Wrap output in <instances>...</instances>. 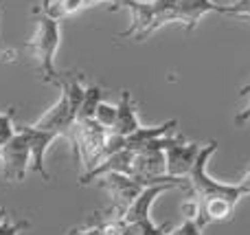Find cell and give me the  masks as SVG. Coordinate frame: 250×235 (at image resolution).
Segmentation results:
<instances>
[{
  "mask_svg": "<svg viewBox=\"0 0 250 235\" xmlns=\"http://www.w3.org/2000/svg\"><path fill=\"white\" fill-rule=\"evenodd\" d=\"M60 44H62L60 20L46 11H40L38 18H35V31H33V38L29 40V48L35 55L42 79L48 84H60L62 79V73L55 66V55Z\"/></svg>",
  "mask_w": 250,
  "mask_h": 235,
  "instance_id": "obj_1",
  "label": "cell"
},
{
  "mask_svg": "<svg viewBox=\"0 0 250 235\" xmlns=\"http://www.w3.org/2000/svg\"><path fill=\"white\" fill-rule=\"evenodd\" d=\"M173 4H176V0H151V2L125 0L123 7H127L129 13H132V24L123 33H119V38L143 42L154 31H158L160 26L173 22Z\"/></svg>",
  "mask_w": 250,
  "mask_h": 235,
  "instance_id": "obj_2",
  "label": "cell"
},
{
  "mask_svg": "<svg viewBox=\"0 0 250 235\" xmlns=\"http://www.w3.org/2000/svg\"><path fill=\"white\" fill-rule=\"evenodd\" d=\"M0 161H2V174L9 183L24 180L26 171L31 170V148L29 139L22 132V128H16V134L2 145Z\"/></svg>",
  "mask_w": 250,
  "mask_h": 235,
  "instance_id": "obj_3",
  "label": "cell"
},
{
  "mask_svg": "<svg viewBox=\"0 0 250 235\" xmlns=\"http://www.w3.org/2000/svg\"><path fill=\"white\" fill-rule=\"evenodd\" d=\"M99 185L112 196L114 207L110 211L117 214L119 218H123L125 209H127V207L138 198V193L147 187L143 180L134 178V176H129V174H121V171H112V174L101 176Z\"/></svg>",
  "mask_w": 250,
  "mask_h": 235,
  "instance_id": "obj_4",
  "label": "cell"
},
{
  "mask_svg": "<svg viewBox=\"0 0 250 235\" xmlns=\"http://www.w3.org/2000/svg\"><path fill=\"white\" fill-rule=\"evenodd\" d=\"M207 13H229L237 16L235 4H215L213 0H176L173 22H182L187 31H193Z\"/></svg>",
  "mask_w": 250,
  "mask_h": 235,
  "instance_id": "obj_5",
  "label": "cell"
},
{
  "mask_svg": "<svg viewBox=\"0 0 250 235\" xmlns=\"http://www.w3.org/2000/svg\"><path fill=\"white\" fill-rule=\"evenodd\" d=\"M202 148H204L202 143H187V141L167 148L165 150L167 174L176 176V178H189V174H191V170H193Z\"/></svg>",
  "mask_w": 250,
  "mask_h": 235,
  "instance_id": "obj_6",
  "label": "cell"
},
{
  "mask_svg": "<svg viewBox=\"0 0 250 235\" xmlns=\"http://www.w3.org/2000/svg\"><path fill=\"white\" fill-rule=\"evenodd\" d=\"M22 132L26 134L29 139V148H31V170L35 174L42 176V180H51V174H48L46 165H44V156H46V150L53 141L57 139L55 132H48V130H42L38 126H24Z\"/></svg>",
  "mask_w": 250,
  "mask_h": 235,
  "instance_id": "obj_7",
  "label": "cell"
},
{
  "mask_svg": "<svg viewBox=\"0 0 250 235\" xmlns=\"http://www.w3.org/2000/svg\"><path fill=\"white\" fill-rule=\"evenodd\" d=\"M169 189H178V185L173 183H160V185H147L145 189H143L141 193H138V198L132 202V205L125 209L123 214V222H134V220H143V218H151V205H154V200L160 196V193L169 192Z\"/></svg>",
  "mask_w": 250,
  "mask_h": 235,
  "instance_id": "obj_8",
  "label": "cell"
},
{
  "mask_svg": "<svg viewBox=\"0 0 250 235\" xmlns=\"http://www.w3.org/2000/svg\"><path fill=\"white\" fill-rule=\"evenodd\" d=\"M138 128H141V121L136 117L132 95H129V90H121V99L117 104V121H114V128L110 132H117L121 136H129Z\"/></svg>",
  "mask_w": 250,
  "mask_h": 235,
  "instance_id": "obj_9",
  "label": "cell"
},
{
  "mask_svg": "<svg viewBox=\"0 0 250 235\" xmlns=\"http://www.w3.org/2000/svg\"><path fill=\"white\" fill-rule=\"evenodd\" d=\"M176 126H178V119L165 121V123H160V126H154V128L141 126L136 132H132L129 136H125V148H127L129 152H141V150H145L151 141L165 136L169 130H171V128H176Z\"/></svg>",
  "mask_w": 250,
  "mask_h": 235,
  "instance_id": "obj_10",
  "label": "cell"
},
{
  "mask_svg": "<svg viewBox=\"0 0 250 235\" xmlns=\"http://www.w3.org/2000/svg\"><path fill=\"white\" fill-rule=\"evenodd\" d=\"M95 4H101V0H51L46 13H51L57 20H62V18H68L73 13L82 11V9L95 7Z\"/></svg>",
  "mask_w": 250,
  "mask_h": 235,
  "instance_id": "obj_11",
  "label": "cell"
},
{
  "mask_svg": "<svg viewBox=\"0 0 250 235\" xmlns=\"http://www.w3.org/2000/svg\"><path fill=\"white\" fill-rule=\"evenodd\" d=\"M169 224H154L151 218L123 222L121 220V235H167Z\"/></svg>",
  "mask_w": 250,
  "mask_h": 235,
  "instance_id": "obj_12",
  "label": "cell"
},
{
  "mask_svg": "<svg viewBox=\"0 0 250 235\" xmlns=\"http://www.w3.org/2000/svg\"><path fill=\"white\" fill-rule=\"evenodd\" d=\"M101 101H104V86H99V84L88 86L86 92H83V101H82V108H79L77 121H88V119H95L97 108H99Z\"/></svg>",
  "mask_w": 250,
  "mask_h": 235,
  "instance_id": "obj_13",
  "label": "cell"
},
{
  "mask_svg": "<svg viewBox=\"0 0 250 235\" xmlns=\"http://www.w3.org/2000/svg\"><path fill=\"white\" fill-rule=\"evenodd\" d=\"M95 121L99 123V126H104L105 130H112V128H114V121H117V106L101 101L99 108H97Z\"/></svg>",
  "mask_w": 250,
  "mask_h": 235,
  "instance_id": "obj_14",
  "label": "cell"
},
{
  "mask_svg": "<svg viewBox=\"0 0 250 235\" xmlns=\"http://www.w3.org/2000/svg\"><path fill=\"white\" fill-rule=\"evenodd\" d=\"M13 117H16V108H9L7 112H0V148L16 134Z\"/></svg>",
  "mask_w": 250,
  "mask_h": 235,
  "instance_id": "obj_15",
  "label": "cell"
},
{
  "mask_svg": "<svg viewBox=\"0 0 250 235\" xmlns=\"http://www.w3.org/2000/svg\"><path fill=\"white\" fill-rule=\"evenodd\" d=\"M200 231H202V229L198 227V222H195V220H191V218H187L185 222L180 224V227L169 229L167 235H198Z\"/></svg>",
  "mask_w": 250,
  "mask_h": 235,
  "instance_id": "obj_16",
  "label": "cell"
},
{
  "mask_svg": "<svg viewBox=\"0 0 250 235\" xmlns=\"http://www.w3.org/2000/svg\"><path fill=\"white\" fill-rule=\"evenodd\" d=\"M29 227V222H11V220H2L0 222V235H18L22 229Z\"/></svg>",
  "mask_w": 250,
  "mask_h": 235,
  "instance_id": "obj_17",
  "label": "cell"
},
{
  "mask_svg": "<svg viewBox=\"0 0 250 235\" xmlns=\"http://www.w3.org/2000/svg\"><path fill=\"white\" fill-rule=\"evenodd\" d=\"M248 121H250V104H248L246 110H242V112L235 117V123H237V126H244V123H248Z\"/></svg>",
  "mask_w": 250,
  "mask_h": 235,
  "instance_id": "obj_18",
  "label": "cell"
},
{
  "mask_svg": "<svg viewBox=\"0 0 250 235\" xmlns=\"http://www.w3.org/2000/svg\"><path fill=\"white\" fill-rule=\"evenodd\" d=\"M123 2L125 0H101V4H110V9H119V7H123Z\"/></svg>",
  "mask_w": 250,
  "mask_h": 235,
  "instance_id": "obj_19",
  "label": "cell"
},
{
  "mask_svg": "<svg viewBox=\"0 0 250 235\" xmlns=\"http://www.w3.org/2000/svg\"><path fill=\"white\" fill-rule=\"evenodd\" d=\"M239 183H242L244 187H246V192H248V196H250V165H248V170H246V176H244V178L239 180Z\"/></svg>",
  "mask_w": 250,
  "mask_h": 235,
  "instance_id": "obj_20",
  "label": "cell"
},
{
  "mask_svg": "<svg viewBox=\"0 0 250 235\" xmlns=\"http://www.w3.org/2000/svg\"><path fill=\"white\" fill-rule=\"evenodd\" d=\"M48 4H51V0H40V7L35 9V13H40V11H46V9H48Z\"/></svg>",
  "mask_w": 250,
  "mask_h": 235,
  "instance_id": "obj_21",
  "label": "cell"
},
{
  "mask_svg": "<svg viewBox=\"0 0 250 235\" xmlns=\"http://www.w3.org/2000/svg\"><path fill=\"white\" fill-rule=\"evenodd\" d=\"M7 60H13V53H7L0 48V62H7Z\"/></svg>",
  "mask_w": 250,
  "mask_h": 235,
  "instance_id": "obj_22",
  "label": "cell"
},
{
  "mask_svg": "<svg viewBox=\"0 0 250 235\" xmlns=\"http://www.w3.org/2000/svg\"><path fill=\"white\" fill-rule=\"evenodd\" d=\"M198 235H202V233H198Z\"/></svg>",
  "mask_w": 250,
  "mask_h": 235,
  "instance_id": "obj_23",
  "label": "cell"
},
{
  "mask_svg": "<svg viewBox=\"0 0 250 235\" xmlns=\"http://www.w3.org/2000/svg\"><path fill=\"white\" fill-rule=\"evenodd\" d=\"M0 152H2V150H0Z\"/></svg>",
  "mask_w": 250,
  "mask_h": 235,
  "instance_id": "obj_24",
  "label": "cell"
},
{
  "mask_svg": "<svg viewBox=\"0 0 250 235\" xmlns=\"http://www.w3.org/2000/svg\"><path fill=\"white\" fill-rule=\"evenodd\" d=\"M0 214H2V211H0Z\"/></svg>",
  "mask_w": 250,
  "mask_h": 235,
  "instance_id": "obj_25",
  "label": "cell"
}]
</instances>
